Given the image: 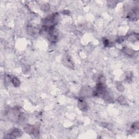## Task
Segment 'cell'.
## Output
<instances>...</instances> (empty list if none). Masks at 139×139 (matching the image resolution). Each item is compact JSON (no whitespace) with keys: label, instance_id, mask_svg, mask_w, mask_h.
<instances>
[{"label":"cell","instance_id":"1","mask_svg":"<svg viewBox=\"0 0 139 139\" xmlns=\"http://www.w3.org/2000/svg\"><path fill=\"white\" fill-rule=\"evenodd\" d=\"M7 115L9 118L14 122H19L23 121L24 117L19 109L13 108L7 111Z\"/></svg>","mask_w":139,"mask_h":139},{"label":"cell","instance_id":"2","mask_svg":"<svg viewBox=\"0 0 139 139\" xmlns=\"http://www.w3.org/2000/svg\"><path fill=\"white\" fill-rule=\"evenodd\" d=\"M58 14L54 13L47 16L42 20V27L46 28H54L58 22Z\"/></svg>","mask_w":139,"mask_h":139},{"label":"cell","instance_id":"3","mask_svg":"<svg viewBox=\"0 0 139 139\" xmlns=\"http://www.w3.org/2000/svg\"><path fill=\"white\" fill-rule=\"evenodd\" d=\"M24 131L26 133L31 135H38L39 134V129L38 127L33 125L27 124L24 127Z\"/></svg>","mask_w":139,"mask_h":139},{"label":"cell","instance_id":"4","mask_svg":"<svg viewBox=\"0 0 139 139\" xmlns=\"http://www.w3.org/2000/svg\"><path fill=\"white\" fill-rule=\"evenodd\" d=\"M22 131L18 128H14L11 131L8 135V138H19L22 135Z\"/></svg>","mask_w":139,"mask_h":139},{"label":"cell","instance_id":"5","mask_svg":"<svg viewBox=\"0 0 139 139\" xmlns=\"http://www.w3.org/2000/svg\"><path fill=\"white\" fill-rule=\"evenodd\" d=\"M139 9L138 8H134L128 14L127 17L132 21H134L138 19Z\"/></svg>","mask_w":139,"mask_h":139},{"label":"cell","instance_id":"6","mask_svg":"<svg viewBox=\"0 0 139 139\" xmlns=\"http://www.w3.org/2000/svg\"><path fill=\"white\" fill-rule=\"evenodd\" d=\"M93 91H92V89L90 88L89 86H85L82 88L81 91V96L82 97H89L92 94Z\"/></svg>","mask_w":139,"mask_h":139},{"label":"cell","instance_id":"7","mask_svg":"<svg viewBox=\"0 0 139 139\" xmlns=\"http://www.w3.org/2000/svg\"><path fill=\"white\" fill-rule=\"evenodd\" d=\"M78 108L82 111H85L87 110L88 104L84 100L79 99L78 101V104H77Z\"/></svg>","mask_w":139,"mask_h":139},{"label":"cell","instance_id":"8","mask_svg":"<svg viewBox=\"0 0 139 139\" xmlns=\"http://www.w3.org/2000/svg\"><path fill=\"white\" fill-rule=\"evenodd\" d=\"M63 63L66 66L69 67V68H71V69H73L74 67V64H73L72 61L69 58V57L68 56L65 57L63 59Z\"/></svg>","mask_w":139,"mask_h":139},{"label":"cell","instance_id":"9","mask_svg":"<svg viewBox=\"0 0 139 139\" xmlns=\"http://www.w3.org/2000/svg\"><path fill=\"white\" fill-rule=\"evenodd\" d=\"M123 53L126 54V56L128 57H132L135 54V51L133 49H130L129 47H125L123 49Z\"/></svg>","mask_w":139,"mask_h":139},{"label":"cell","instance_id":"10","mask_svg":"<svg viewBox=\"0 0 139 139\" xmlns=\"http://www.w3.org/2000/svg\"><path fill=\"white\" fill-rule=\"evenodd\" d=\"M127 39L131 42H134L138 41L139 39V35L138 34L136 33H131L130 35H128L127 36Z\"/></svg>","mask_w":139,"mask_h":139},{"label":"cell","instance_id":"11","mask_svg":"<svg viewBox=\"0 0 139 139\" xmlns=\"http://www.w3.org/2000/svg\"><path fill=\"white\" fill-rule=\"evenodd\" d=\"M12 82L13 84V85L16 88L19 87L20 85V82L19 80V79L16 78V77H13L12 79Z\"/></svg>","mask_w":139,"mask_h":139},{"label":"cell","instance_id":"12","mask_svg":"<svg viewBox=\"0 0 139 139\" xmlns=\"http://www.w3.org/2000/svg\"><path fill=\"white\" fill-rule=\"evenodd\" d=\"M117 101L118 103L121 105H126L127 104L126 98H125L123 96H120L118 97Z\"/></svg>","mask_w":139,"mask_h":139},{"label":"cell","instance_id":"13","mask_svg":"<svg viewBox=\"0 0 139 139\" xmlns=\"http://www.w3.org/2000/svg\"><path fill=\"white\" fill-rule=\"evenodd\" d=\"M118 2L117 1H109L107 2V4H108V6L109 8H115V7L117 5Z\"/></svg>","mask_w":139,"mask_h":139},{"label":"cell","instance_id":"14","mask_svg":"<svg viewBox=\"0 0 139 139\" xmlns=\"http://www.w3.org/2000/svg\"><path fill=\"white\" fill-rule=\"evenodd\" d=\"M103 42L105 47H111L112 46V43L110 42L108 39L106 38H104L103 39Z\"/></svg>","mask_w":139,"mask_h":139},{"label":"cell","instance_id":"15","mask_svg":"<svg viewBox=\"0 0 139 139\" xmlns=\"http://www.w3.org/2000/svg\"><path fill=\"white\" fill-rule=\"evenodd\" d=\"M116 88L120 92H123L124 90V87L123 85L121 83H117V85H116Z\"/></svg>","mask_w":139,"mask_h":139},{"label":"cell","instance_id":"16","mask_svg":"<svg viewBox=\"0 0 139 139\" xmlns=\"http://www.w3.org/2000/svg\"><path fill=\"white\" fill-rule=\"evenodd\" d=\"M40 9L42 10H48L49 9V5L47 3H44L41 4Z\"/></svg>","mask_w":139,"mask_h":139},{"label":"cell","instance_id":"17","mask_svg":"<svg viewBox=\"0 0 139 139\" xmlns=\"http://www.w3.org/2000/svg\"><path fill=\"white\" fill-rule=\"evenodd\" d=\"M131 128L133 129L134 131L136 130H138L139 129V123L138 122H136L132 124Z\"/></svg>","mask_w":139,"mask_h":139},{"label":"cell","instance_id":"18","mask_svg":"<svg viewBox=\"0 0 139 139\" xmlns=\"http://www.w3.org/2000/svg\"><path fill=\"white\" fill-rule=\"evenodd\" d=\"M126 81H131L132 78V74L131 72H128V74H127L126 75Z\"/></svg>","mask_w":139,"mask_h":139},{"label":"cell","instance_id":"19","mask_svg":"<svg viewBox=\"0 0 139 139\" xmlns=\"http://www.w3.org/2000/svg\"><path fill=\"white\" fill-rule=\"evenodd\" d=\"M29 70H30V67H29V65H24V67H23V70L24 71L26 70V72H27Z\"/></svg>","mask_w":139,"mask_h":139},{"label":"cell","instance_id":"20","mask_svg":"<svg viewBox=\"0 0 139 139\" xmlns=\"http://www.w3.org/2000/svg\"><path fill=\"white\" fill-rule=\"evenodd\" d=\"M125 38L124 37H120L119 38H118V39L117 40V42L118 43H121L124 40Z\"/></svg>","mask_w":139,"mask_h":139}]
</instances>
